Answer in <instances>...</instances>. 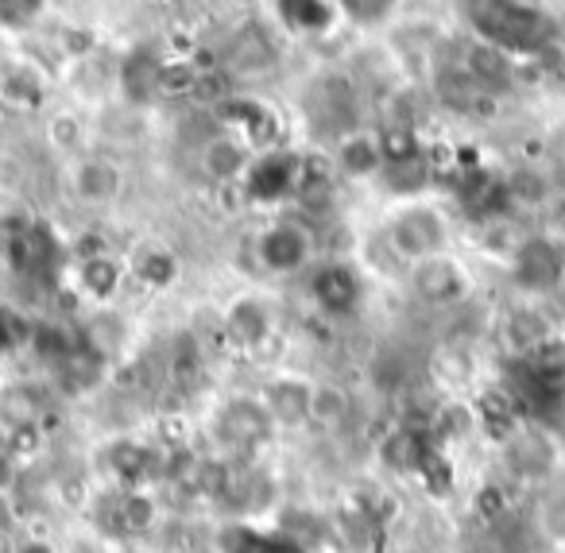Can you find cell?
Here are the masks:
<instances>
[{
  "label": "cell",
  "instance_id": "10",
  "mask_svg": "<svg viewBox=\"0 0 565 553\" xmlns=\"http://www.w3.org/2000/svg\"><path fill=\"white\" fill-rule=\"evenodd\" d=\"M515 279L526 290H550L565 279V259L550 241H526L515 256Z\"/></svg>",
  "mask_w": 565,
  "mask_h": 553
},
{
  "label": "cell",
  "instance_id": "30",
  "mask_svg": "<svg viewBox=\"0 0 565 553\" xmlns=\"http://www.w3.org/2000/svg\"><path fill=\"white\" fill-rule=\"evenodd\" d=\"M47 0H0V28L4 32H24L43 17Z\"/></svg>",
  "mask_w": 565,
  "mask_h": 553
},
{
  "label": "cell",
  "instance_id": "29",
  "mask_svg": "<svg viewBox=\"0 0 565 553\" xmlns=\"http://www.w3.org/2000/svg\"><path fill=\"white\" fill-rule=\"evenodd\" d=\"M40 97H43V89L32 74L17 71V74H4V78H0V105H4V109H35Z\"/></svg>",
  "mask_w": 565,
  "mask_h": 553
},
{
  "label": "cell",
  "instance_id": "5",
  "mask_svg": "<svg viewBox=\"0 0 565 553\" xmlns=\"http://www.w3.org/2000/svg\"><path fill=\"white\" fill-rule=\"evenodd\" d=\"M213 434H217V442H225L233 453H252L264 442H271L275 418L267 414L264 398H228V403L217 411Z\"/></svg>",
  "mask_w": 565,
  "mask_h": 553
},
{
  "label": "cell",
  "instance_id": "21",
  "mask_svg": "<svg viewBox=\"0 0 565 553\" xmlns=\"http://www.w3.org/2000/svg\"><path fill=\"white\" fill-rule=\"evenodd\" d=\"M465 71L472 74V82H477L480 89H503L511 86V78H515V59L503 55V51L488 47V43H477V47L469 51V63H465Z\"/></svg>",
  "mask_w": 565,
  "mask_h": 553
},
{
  "label": "cell",
  "instance_id": "6",
  "mask_svg": "<svg viewBox=\"0 0 565 553\" xmlns=\"http://www.w3.org/2000/svg\"><path fill=\"white\" fill-rule=\"evenodd\" d=\"M256 256H259V264L275 275L302 272V267L310 264V256H315V236H310V228L295 225V221H279V225H271L267 233H259Z\"/></svg>",
  "mask_w": 565,
  "mask_h": 553
},
{
  "label": "cell",
  "instance_id": "16",
  "mask_svg": "<svg viewBox=\"0 0 565 553\" xmlns=\"http://www.w3.org/2000/svg\"><path fill=\"white\" fill-rule=\"evenodd\" d=\"M202 167L210 179L236 182V179H244V171L252 167V151H248V143L236 140V136H217V140L205 143Z\"/></svg>",
  "mask_w": 565,
  "mask_h": 553
},
{
  "label": "cell",
  "instance_id": "26",
  "mask_svg": "<svg viewBox=\"0 0 565 553\" xmlns=\"http://www.w3.org/2000/svg\"><path fill=\"white\" fill-rule=\"evenodd\" d=\"M125 89L132 94V102H148L159 94V59L132 55L125 63Z\"/></svg>",
  "mask_w": 565,
  "mask_h": 553
},
{
  "label": "cell",
  "instance_id": "15",
  "mask_svg": "<svg viewBox=\"0 0 565 553\" xmlns=\"http://www.w3.org/2000/svg\"><path fill=\"white\" fill-rule=\"evenodd\" d=\"M508 194H511L508 182H500L495 174L480 171V167H469V171L461 174V202L472 217H495V213H503Z\"/></svg>",
  "mask_w": 565,
  "mask_h": 553
},
{
  "label": "cell",
  "instance_id": "28",
  "mask_svg": "<svg viewBox=\"0 0 565 553\" xmlns=\"http://www.w3.org/2000/svg\"><path fill=\"white\" fill-rule=\"evenodd\" d=\"M198 380H202V352L190 337H179L171 352V383L179 391H190Z\"/></svg>",
  "mask_w": 565,
  "mask_h": 553
},
{
  "label": "cell",
  "instance_id": "25",
  "mask_svg": "<svg viewBox=\"0 0 565 553\" xmlns=\"http://www.w3.org/2000/svg\"><path fill=\"white\" fill-rule=\"evenodd\" d=\"M338 17H345L356 28H380L399 12L403 0H333Z\"/></svg>",
  "mask_w": 565,
  "mask_h": 553
},
{
  "label": "cell",
  "instance_id": "17",
  "mask_svg": "<svg viewBox=\"0 0 565 553\" xmlns=\"http://www.w3.org/2000/svg\"><path fill=\"white\" fill-rule=\"evenodd\" d=\"M102 364H105L102 349H97L94 341H78L55 364V375H58V383H63L66 391H74V395H78V391H89L97 380H102Z\"/></svg>",
  "mask_w": 565,
  "mask_h": 553
},
{
  "label": "cell",
  "instance_id": "35",
  "mask_svg": "<svg viewBox=\"0 0 565 553\" xmlns=\"http://www.w3.org/2000/svg\"><path fill=\"white\" fill-rule=\"evenodd\" d=\"M0 553H9V550H4V542H0Z\"/></svg>",
  "mask_w": 565,
  "mask_h": 553
},
{
  "label": "cell",
  "instance_id": "33",
  "mask_svg": "<svg viewBox=\"0 0 565 553\" xmlns=\"http://www.w3.org/2000/svg\"><path fill=\"white\" fill-rule=\"evenodd\" d=\"M20 553H55V550H51V545H43V542H28Z\"/></svg>",
  "mask_w": 565,
  "mask_h": 553
},
{
  "label": "cell",
  "instance_id": "7",
  "mask_svg": "<svg viewBox=\"0 0 565 553\" xmlns=\"http://www.w3.org/2000/svg\"><path fill=\"white\" fill-rule=\"evenodd\" d=\"M411 287L423 302L430 306H454L469 295V275L454 256H430L423 264H411Z\"/></svg>",
  "mask_w": 565,
  "mask_h": 553
},
{
  "label": "cell",
  "instance_id": "3",
  "mask_svg": "<svg viewBox=\"0 0 565 553\" xmlns=\"http://www.w3.org/2000/svg\"><path fill=\"white\" fill-rule=\"evenodd\" d=\"M449 241L446 217L434 205H407L392 217L387 225V244L399 259L407 264H423L430 256H441Z\"/></svg>",
  "mask_w": 565,
  "mask_h": 553
},
{
  "label": "cell",
  "instance_id": "19",
  "mask_svg": "<svg viewBox=\"0 0 565 553\" xmlns=\"http://www.w3.org/2000/svg\"><path fill=\"white\" fill-rule=\"evenodd\" d=\"M338 167L349 179H372L384 171V156H380V140L372 132H345L338 148Z\"/></svg>",
  "mask_w": 565,
  "mask_h": 553
},
{
  "label": "cell",
  "instance_id": "23",
  "mask_svg": "<svg viewBox=\"0 0 565 553\" xmlns=\"http://www.w3.org/2000/svg\"><path fill=\"white\" fill-rule=\"evenodd\" d=\"M78 283L82 290H86L89 298H97V302H105V298H113L120 290V283H125V267L117 264L113 256H86L78 264Z\"/></svg>",
  "mask_w": 565,
  "mask_h": 553
},
{
  "label": "cell",
  "instance_id": "34",
  "mask_svg": "<svg viewBox=\"0 0 565 553\" xmlns=\"http://www.w3.org/2000/svg\"><path fill=\"white\" fill-rule=\"evenodd\" d=\"M4 391H9V387H4V383H0V398H4Z\"/></svg>",
  "mask_w": 565,
  "mask_h": 553
},
{
  "label": "cell",
  "instance_id": "13",
  "mask_svg": "<svg viewBox=\"0 0 565 553\" xmlns=\"http://www.w3.org/2000/svg\"><path fill=\"white\" fill-rule=\"evenodd\" d=\"M271 9L282 20V28L295 35H322L338 20L333 0H271Z\"/></svg>",
  "mask_w": 565,
  "mask_h": 553
},
{
  "label": "cell",
  "instance_id": "31",
  "mask_svg": "<svg viewBox=\"0 0 565 553\" xmlns=\"http://www.w3.org/2000/svg\"><path fill=\"white\" fill-rule=\"evenodd\" d=\"M28 337H32V326H28L12 306H0V357L12 352V349H20Z\"/></svg>",
  "mask_w": 565,
  "mask_h": 553
},
{
  "label": "cell",
  "instance_id": "24",
  "mask_svg": "<svg viewBox=\"0 0 565 553\" xmlns=\"http://www.w3.org/2000/svg\"><path fill=\"white\" fill-rule=\"evenodd\" d=\"M132 275L140 283H148V287H171L179 279V259L163 244H143L132 256Z\"/></svg>",
  "mask_w": 565,
  "mask_h": 553
},
{
  "label": "cell",
  "instance_id": "22",
  "mask_svg": "<svg viewBox=\"0 0 565 553\" xmlns=\"http://www.w3.org/2000/svg\"><path fill=\"white\" fill-rule=\"evenodd\" d=\"M74 190L86 202H113L120 190V171L109 159H86V163L74 167Z\"/></svg>",
  "mask_w": 565,
  "mask_h": 553
},
{
  "label": "cell",
  "instance_id": "8",
  "mask_svg": "<svg viewBox=\"0 0 565 553\" xmlns=\"http://www.w3.org/2000/svg\"><path fill=\"white\" fill-rule=\"evenodd\" d=\"M310 298H315L318 310L330 313V318H345V313H353L356 306H361L364 283L353 267L333 259V264H322L310 275Z\"/></svg>",
  "mask_w": 565,
  "mask_h": 553
},
{
  "label": "cell",
  "instance_id": "1",
  "mask_svg": "<svg viewBox=\"0 0 565 553\" xmlns=\"http://www.w3.org/2000/svg\"><path fill=\"white\" fill-rule=\"evenodd\" d=\"M465 20L480 43L511 59L542 55L557 35L550 12L534 0H465Z\"/></svg>",
  "mask_w": 565,
  "mask_h": 553
},
{
  "label": "cell",
  "instance_id": "4",
  "mask_svg": "<svg viewBox=\"0 0 565 553\" xmlns=\"http://www.w3.org/2000/svg\"><path fill=\"white\" fill-rule=\"evenodd\" d=\"M241 187L248 202H259V205L282 202V198H291L295 190L302 187V156L299 151H282V148L259 151V156H252V167L244 171Z\"/></svg>",
  "mask_w": 565,
  "mask_h": 553
},
{
  "label": "cell",
  "instance_id": "11",
  "mask_svg": "<svg viewBox=\"0 0 565 553\" xmlns=\"http://www.w3.org/2000/svg\"><path fill=\"white\" fill-rule=\"evenodd\" d=\"M217 550L221 553H307L299 538L279 534V530H259L248 522H236L225 527L217 534Z\"/></svg>",
  "mask_w": 565,
  "mask_h": 553
},
{
  "label": "cell",
  "instance_id": "9",
  "mask_svg": "<svg viewBox=\"0 0 565 553\" xmlns=\"http://www.w3.org/2000/svg\"><path fill=\"white\" fill-rule=\"evenodd\" d=\"M264 406L275 418V426L310 422V411H315V383L299 380V375H279V380L264 391Z\"/></svg>",
  "mask_w": 565,
  "mask_h": 553
},
{
  "label": "cell",
  "instance_id": "32",
  "mask_svg": "<svg viewBox=\"0 0 565 553\" xmlns=\"http://www.w3.org/2000/svg\"><path fill=\"white\" fill-rule=\"evenodd\" d=\"M55 140L58 143H74V140H78V120H74V117H58L55 120Z\"/></svg>",
  "mask_w": 565,
  "mask_h": 553
},
{
  "label": "cell",
  "instance_id": "18",
  "mask_svg": "<svg viewBox=\"0 0 565 553\" xmlns=\"http://www.w3.org/2000/svg\"><path fill=\"white\" fill-rule=\"evenodd\" d=\"M105 460H109V468L128 483V488H136V483H143V480H151V476H156L159 453L151 449V445L128 442V437H125V442H113L109 445Z\"/></svg>",
  "mask_w": 565,
  "mask_h": 553
},
{
  "label": "cell",
  "instance_id": "12",
  "mask_svg": "<svg viewBox=\"0 0 565 553\" xmlns=\"http://www.w3.org/2000/svg\"><path fill=\"white\" fill-rule=\"evenodd\" d=\"M221 117H225V125H233L236 132H241L244 143L264 148V151L275 148V128L279 125H275V117L259 102H248V97H228V102L221 105Z\"/></svg>",
  "mask_w": 565,
  "mask_h": 553
},
{
  "label": "cell",
  "instance_id": "20",
  "mask_svg": "<svg viewBox=\"0 0 565 553\" xmlns=\"http://www.w3.org/2000/svg\"><path fill=\"white\" fill-rule=\"evenodd\" d=\"M225 329L236 344L256 349V344H264V337L271 333V313H267L264 302H256V298H241V302L228 306Z\"/></svg>",
  "mask_w": 565,
  "mask_h": 553
},
{
  "label": "cell",
  "instance_id": "14",
  "mask_svg": "<svg viewBox=\"0 0 565 553\" xmlns=\"http://www.w3.org/2000/svg\"><path fill=\"white\" fill-rule=\"evenodd\" d=\"M102 522L113 534H143V530H151V522H156V503H151L143 491L128 488L125 496L105 499Z\"/></svg>",
  "mask_w": 565,
  "mask_h": 553
},
{
  "label": "cell",
  "instance_id": "2",
  "mask_svg": "<svg viewBox=\"0 0 565 553\" xmlns=\"http://www.w3.org/2000/svg\"><path fill=\"white\" fill-rule=\"evenodd\" d=\"M0 248H4V264L12 267V275L35 283H51L66 259V244L58 241L47 221H28V217L9 221Z\"/></svg>",
  "mask_w": 565,
  "mask_h": 553
},
{
  "label": "cell",
  "instance_id": "27",
  "mask_svg": "<svg viewBox=\"0 0 565 553\" xmlns=\"http://www.w3.org/2000/svg\"><path fill=\"white\" fill-rule=\"evenodd\" d=\"M380 140V156H384V167H395V163H411V159L423 156L418 148V136L411 132L407 125H392L376 136Z\"/></svg>",
  "mask_w": 565,
  "mask_h": 553
}]
</instances>
